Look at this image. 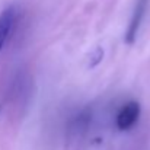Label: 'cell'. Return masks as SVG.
I'll use <instances>...</instances> for the list:
<instances>
[{"mask_svg": "<svg viewBox=\"0 0 150 150\" xmlns=\"http://www.w3.org/2000/svg\"><path fill=\"white\" fill-rule=\"evenodd\" d=\"M140 118V103L137 100H131L125 103L117 115V127L122 131L133 128Z\"/></svg>", "mask_w": 150, "mask_h": 150, "instance_id": "cell-1", "label": "cell"}, {"mask_svg": "<svg viewBox=\"0 0 150 150\" xmlns=\"http://www.w3.org/2000/svg\"><path fill=\"white\" fill-rule=\"evenodd\" d=\"M149 1L150 0H137L134 12H133V16H131V21H130V25H128L127 32H125V42L127 44H133L136 41L139 29H140L142 22H143V18L146 15Z\"/></svg>", "mask_w": 150, "mask_h": 150, "instance_id": "cell-2", "label": "cell"}, {"mask_svg": "<svg viewBox=\"0 0 150 150\" xmlns=\"http://www.w3.org/2000/svg\"><path fill=\"white\" fill-rule=\"evenodd\" d=\"M13 23H15V10L13 7H7L0 13V52L12 32Z\"/></svg>", "mask_w": 150, "mask_h": 150, "instance_id": "cell-3", "label": "cell"}]
</instances>
